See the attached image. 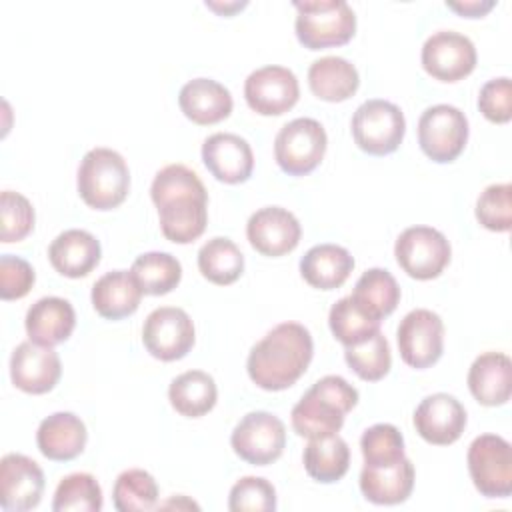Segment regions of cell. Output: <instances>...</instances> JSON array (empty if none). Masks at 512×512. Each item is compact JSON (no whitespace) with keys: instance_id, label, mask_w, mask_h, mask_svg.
Returning <instances> with one entry per match:
<instances>
[{"instance_id":"cell-1","label":"cell","mask_w":512,"mask_h":512,"mask_svg":"<svg viewBox=\"0 0 512 512\" xmlns=\"http://www.w3.org/2000/svg\"><path fill=\"white\" fill-rule=\"evenodd\" d=\"M314 354V342L306 326L282 322L258 340L246 360L250 380L268 392H280L296 384Z\"/></svg>"},{"instance_id":"cell-2","label":"cell","mask_w":512,"mask_h":512,"mask_svg":"<svg viewBox=\"0 0 512 512\" xmlns=\"http://www.w3.org/2000/svg\"><path fill=\"white\" fill-rule=\"evenodd\" d=\"M358 404V390L338 374L316 380L292 408V428L298 436L320 438L338 434L344 416Z\"/></svg>"},{"instance_id":"cell-3","label":"cell","mask_w":512,"mask_h":512,"mask_svg":"<svg viewBox=\"0 0 512 512\" xmlns=\"http://www.w3.org/2000/svg\"><path fill=\"white\" fill-rule=\"evenodd\" d=\"M78 194L94 210L120 206L130 190V170L122 154L112 148H92L84 154L76 178Z\"/></svg>"},{"instance_id":"cell-4","label":"cell","mask_w":512,"mask_h":512,"mask_svg":"<svg viewBox=\"0 0 512 512\" xmlns=\"http://www.w3.org/2000/svg\"><path fill=\"white\" fill-rule=\"evenodd\" d=\"M294 8L296 38L308 50L342 46L356 32V14L344 0H296Z\"/></svg>"},{"instance_id":"cell-5","label":"cell","mask_w":512,"mask_h":512,"mask_svg":"<svg viewBox=\"0 0 512 512\" xmlns=\"http://www.w3.org/2000/svg\"><path fill=\"white\" fill-rule=\"evenodd\" d=\"M352 136L356 146L370 156H386L398 150L406 134L402 110L380 98L362 102L352 116Z\"/></svg>"},{"instance_id":"cell-6","label":"cell","mask_w":512,"mask_h":512,"mask_svg":"<svg viewBox=\"0 0 512 512\" xmlns=\"http://www.w3.org/2000/svg\"><path fill=\"white\" fill-rule=\"evenodd\" d=\"M328 136L314 118H294L284 124L274 138V158L282 172L290 176L310 174L324 158Z\"/></svg>"},{"instance_id":"cell-7","label":"cell","mask_w":512,"mask_h":512,"mask_svg":"<svg viewBox=\"0 0 512 512\" xmlns=\"http://www.w3.org/2000/svg\"><path fill=\"white\" fill-rule=\"evenodd\" d=\"M468 472L476 490L486 498L512 494V448L498 434H480L468 446Z\"/></svg>"},{"instance_id":"cell-8","label":"cell","mask_w":512,"mask_h":512,"mask_svg":"<svg viewBox=\"0 0 512 512\" xmlns=\"http://www.w3.org/2000/svg\"><path fill=\"white\" fill-rule=\"evenodd\" d=\"M468 142V120L462 110L450 104H436L418 120V144L438 164L454 162Z\"/></svg>"},{"instance_id":"cell-9","label":"cell","mask_w":512,"mask_h":512,"mask_svg":"<svg viewBox=\"0 0 512 512\" xmlns=\"http://www.w3.org/2000/svg\"><path fill=\"white\" fill-rule=\"evenodd\" d=\"M450 242L432 226H410L396 238L394 256L398 266L416 280H432L450 262Z\"/></svg>"},{"instance_id":"cell-10","label":"cell","mask_w":512,"mask_h":512,"mask_svg":"<svg viewBox=\"0 0 512 512\" xmlns=\"http://www.w3.org/2000/svg\"><path fill=\"white\" fill-rule=\"evenodd\" d=\"M230 446L244 462L254 466H266L276 462L286 446L284 422L264 410L248 412L234 426Z\"/></svg>"},{"instance_id":"cell-11","label":"cell","mask_w":512,"mask_h":512,"mask_svg":"<svg viewBox=\"0 0 512 512\" xmlns=\"http://www.w3.org/2000/svg\"><path fill=\"white\" fill-rule=\"evenodd\" d=\"M196 340L194 322L186 310L160 306L152 310L142 326V342L150 356L162 362L184 358Z\"/></svg>"},{"instance_id":"cell-12","label":"cell","mask_w":512,"mask_h":512,"mask_svg":"<svg viewBox=\"0 0 512 512\" xmlns=\"http://www.w3.org/2000/svg\"><path fill=\"white\" fill-rule=\"evenodd\" d=\"M396 340L404 364L416 370L430 368L444 350V322L428 308L410 310L398 324Z\"/></svg>"},{"instance_id":"cell-13","label":"cell","mask_w":512,"mask_h":512,"mask_svg":"<svg viewBox=\"0 0 512 512\" xmlns=\"http://www.w3.org/2000/svg\"><path fill=\"white\" fill-rule=\"evenodd\" d=\"M422 68L440 82H458L476 68L474 42L454 30H438L422 46Z\"/></svg>"},{"instance_id":"cell-14","label":"cell","mask_w":512,"mask_h":512,"mask_svg":"<svg viewBox=\"0 0 512 512\" xmlns=\"http://www.w3.org/2000/svg\"><path fill=\"white\" fill-rule=\"evenodd\" d=\"M246 104L260 116H280L294 108L300 98L298 78L284 66H262L244 82Z\"/></svg>"},{"instance_id":"cell-15","label":"cell","mask_w":512,"mask_h":512,"mask_svg":"<svg viewBox=\"0 0 512 512\" xmlns=\"http://www.w3.org/2000/svg\"><path fill=\"white\" fill-rule=\"evenodd\" d=\"M162 234L174 244H190L202 236L208 224V192L190 190L154 202Z\"/></svg>"},{"instance_id":"cell-16","label":"cell","mask_w":512,"mask_h":512,"mask_svg":"<svg viewBox=\"0 0 512 512\" xmlns=\"http://www.w3.org/2000/svg\"><path fill=\"white\" fill-rule=\"evenodd\" d=\"M60 374V356L52 346L26 340L20 342L10 356L12 384L26 394L50 392L58 384Z\"/></svg>"},{"instance_id":"cell-17","label":"cell","mask_w":512,"mask_h":512,"mask_svg":"<svg viewBox=\"0 0 512 512\" xmlns=\"http://www.w3.org/2000/svg\"><path fill=\"white\" fill-rule=\"evenodd\" d=\"M246 236L256 252L278 258L298 246L302 228L290 210L280 206H264L248 218Z\"/></svg>"},{"instance_id":"cell-18","label":"cell","mask_w":512,"mask_h":512,"mask_svg":"<svg viewBox=\"0 0 512 512\" xmlns=\"http://www.w3.org/2000/svg\"><path fill=\"white\" fill-rule=\"evenodd\" d=\"M44 472L28 456L10 452L0 460V504L4 510L26 512L40 504Z\"/></svg>"},{"instance_id":"cell-19","label":"cell","mask_w":512,"mask_h":512,"mask_svg":"<svg viewBox=\"0 0 512 512\" xmlns=\"http://www.w3.org/2000/svg\"><path fill=\"white\" fill-rule=\"evenodd\" d=\"M414 428L428 444H454L466 428V410L452 394H430L414 410Z\"/></svg>"},{"instance_id":"cell-20","label":"cell","mask_w":512,"mask_h":512,"mask_svg":"<svg viewBox=\"0 0 512 512\" xmlns=\"http://www.w3.org/2000/svg\"><path fill=\"white\" fill-rule=\"evenodd\" d=\"M202 162L208 172L224 184L246 182L254 170L250 144L232 132H216L202 144Z\"/></svg>"},{"instance_id":"cell-21","label":"cell","mask_w":512,"mask_h":512,"mask_svg":"<svg viewBox=\"0 0 512 512\" xmlns=\"http://www.w3.org/2000/svg\"><path fill=\"white\" fill-rule=\"evenodd\" d=\"M102 248L94 234L70 228L60 232L48 246V258L54 270L66 278H84L100 262Z\"/></svg>"},{"instance_id":"cell-22","label":"cell","mask_w":512,"mask_h":512,"mask_svg":"<svg viewBox=\"0 0 512 512\" xmlns=\"http://www.w3.org/2000/svg\"><path fill=\"white\" fill-rule=\"evenodd\" d=\"M86 440V424L72 412H54L46 416L36 430L38 450L42 456L56 462H68L80 456Z\"/></svg>"},{"instance_id":"cell-23","label":"cell","mask_w":512,"mask_h":512,"mask_svg":"<svg viewBox=\"0 0 512 512\" xmlns=\"http://www.w3.org/2000/svg\"><path fill=\"white\" fill-rule=\"evenodd\" d=\"M180 110L188 120L200 126L222 122L232 112L230 90L212 78H194L180 88Z\"/></svg>"},{"instance_id":"cell-24","label":"cell","mask_w":512,"mask_h":512,"mask_svg":"<svg viewBox=\"0 0 512 512\" xmlns=\"http://www.w3.org/2000/svg\"><path fill=\"white\" fill-rule=\"evenodd\" d=\"M24 326L32 342L42 346H56L68 340L74 332L76 314L68 300L58 296H44L28 308Z\"/></svg>"},{"instance_id":"cell-25","label":"cell","mask_w":512,"mask_h":512,"mask_svg":"<svg viewBox=\"0 0 512 512\" xmlns=\"http://www.w3.org/2000/svg\"><path fill=\"white\" fill-rule=\"evenodd\" d=\"M468 388L482 406H502L510 400L512 362L504 352L480 354L468 370Z\"/></svg>"},{"instance_id":"cell-26","label":"cell","mask_w":512,"mask_h":512,"mask_svg":"<svg viewBox=\"0 0 512 512\" xmlns=\"http://www.w3.org/2000/svg\"><path fill=\"white\" fill-rule=\"evenodd\" d=\"M414 488V464L404 456L390 466H366L360 472V490L372 504L392 506L408 500Z\"/></svg>"},{"instance_id":"cell-27","label":"cell","mask_w":512,"mask_h":512,"mask_svg":"<svg viewBox=\"0 0 512 512\" xmlns=\"http://www.w3.org/2000/svg\"><path fill=\"white\" fill-rule=\"evenodd\" d=\"M142 294L132 272L112 270L94 282L92 306L106 320H122L138 310Z\"/></svg>"},{"instance_id":"cell-28","label":"cell","mask_w":512,"mask_h":512,"mask_svg":"<svg viewBox=\"0 0 512 512\" xmlns=\"http://www.w3.org/2000/svg\"><path fill=\"white\" fill-rule=\"evenodd\" d=\"M354 270L352 254L338 244L312 246L300 260L302 278L318 290L340 288Z\"/></svg>"},{"instance_id":"cell-29","label":"cell","mask_w":512,"mask_h":512,"mask_svg":"<svg viewBox=\"0 0 512 512\" xmlns=\"http://www.w3.org/2000/svg\"><path fill=\"white\" fill-rule=\"evenodd\" d=\"M308 86L324 102H344L360 86L358 70L342 56H324L310 64Z\"/></svg>"},{"instance_id":"cell-30","label":"cell","mask_w":512,"mask_h":512,"mask_svg":"<svg viewBox=\"0 0 512 512\" xmlns=\"http://www.w3.org/2000/svg\"><path fill=\"white\" fill-rule=\"evenodd\" d=\"M218 398L214 378L204 370H188L178 374L168 388L172 408L186 418H200L208 414Z\"/></svg>"},{"instance_id":"cell-31","label":"cell","mask_w":512,"mask_h":512,"mask_svg":"<svg viewBox=\"0 0 512 512\" xmlns=\"http://www.w3.org/2000/svg\"><path fill=\"white\" fill-rule=\"evenodd\" d=\"M304 468L316 482H338L350 468V448L346 440L338 434L310 438L304 448Z\"/></svg>"},{"instance_id":"cell-32","label":"cell","mask_w":512,"mask_h":512,"mask_svg":"<svg viewBox=\"0 0 512 512\" xmlns=\"http://www.w3.org/2000/svg\"><path fill=\"white\" fill-rule=\"evenodd\" d=\"M350 296L366 314L382 322V318L396 310L400 302V286L388 270L370 268L356 280Z\"/></svg>"},{"instance_id":"cell-33","label":"cell","mask_w":512,"mask_h":512,"mask_svg":"<svg viewBox=\"0 0 512 512\" xmlns=\"http://www.w3.org/2000/svg\"><path fill=\"white\" fill-rule=\"evenodd\" d=\"M198 270L208 282L228 286L242 276L244 256L230 238L214 236L198 250Z\"/></svg>"},{"instance_id":"cell-34","label":"cell","mask_w":512,"mask_h":512,"mask_svg":"<svg viewBox=\"0 0 512 512\" xmlns=\"http://www.w3.org/2000/svg\"><path fill=\"white\" fill-rule=\"evenodd\" d=\"M132 276L144 294L162 296L172 292L182 280V264L168 252L140 254L132 268Z\"/></svg>"},{"instance_id":"cell-35","label":"cell","mask_w":512,"mask_h":512,"mask_svg":"<svg viewBox=\"0 0 512 512\" xmlns=\"http://www.w3.org/2000/svg\"><path fill=\"white\" fill-rule=\"evenodd\" d=\"M344 360L358 378L366 382H378L390 372L392 366L390 344L386 336L378 330L364 342L344 346Z\"/></svg>"},{"instance_id":"cell-36","label":"cell","mask_w":512,"mask_h":512,"mask_svg":"<svg viewBox=\"0 0 512 512\" xmlns=\"http://www.w3.org/2000/svg\"><path fill=\"white\" fill-rule=\"evenodd\" d=\"M112 500L118 512L152 510L158 504V484L154 476L142 468L124 470L114 482Z\"/></svg>"},{"instance_id":"cell-37","label":"cell","mask_w":512,"mask_h":512,"mask_svg":"<svg viewBox=\"0 0 512 512\" xmlns=\"http://www.w3.org/2000/svg\"><path fill=\"white\" fill-rule=\"evenodd\" d=\"M328 326L338 342H342L344 346H354L378 332L380 320L366 314L352 300V296H344L330 308Z\"/></svg>"},{"instance_id":"cell-38","label":"cell","mask_w":512,"mask_h":512,"mask_svg":"<svg viewBox=\"0 0 512 512\" xmlns=\"http://www.w3.org/2000/svg\"><path fill=\"white\" fill-rule=\"evenodd\" d=\"M54 512H98L102 510V488L88 472L64 476L54 492Z\"/></svg>"},{"instance_id":"cell-39","label":"cell","mask_w":512,"mask_h":512,"mask_svg":"<svg viewBox=\"0 0 512 512\" xmlns=\"http://www.w3.org/2000/svg\"><path fill=\"white\" fill-rule=\"evenodd\" d=\"M360 450L366 466H390L404 458V438L394 424H374L364 430Z\"/></svg>"},{"instance_id":"cell-40","label":"cell","mask_w":512,"mask_h":512,"mask_svg":"<svg viewBox=\"0 0 512 512\" xmlns=\"http://www.w3.org/2000/svg\"><path fill=\"white\" fill-rule=\"evenodd\" d=\"M476 220L492 232H508L512 226V186L490 184L476 200Z\"/></svg>"},{"instance_id":"cell-41","label":"cell","mask_w":512,"mask_h":512,"mask_svg":"<svg viewBox=\"0 0 512 512\" xmlns=\"http://www.w3.org/2000/svg\"><path fill=\"white\" fill-rule=\"evenodd\" d=\"M0 240L4 244L24 240L34 228V208L20 192L4 190L0 194Z\"/></svg>"},{"instance_id":"cell-42","label":"cell","mask_w":512,"mask_h":512,"mask_svg":"<svg viewBox=\"0 0 512 512\" xmlns=\"http://www.w3.org/2000/svg\"><path fill=\"white\" fill-rule=\"evenodd\" d=\"M228 508L232 512H270L276 510V490L260 476H244L232 488L228 496Z\"/></svg>"},{"instance_id":"cell-43","label":"cell","mask_w":512,"mask_h":512,"mask_svg":"<svg viewBox=\"0 0 512 512\" xmlns=\"http://www.w3.org/2000/svg\"><path fill=\"white\" fill-rule=\"evenodd\" d=\"M482 116L494 124H506L512 118V84L508 76L488 80L478 94Z\"/></svg>"},{"instance_id":"cell-44","label":"cell","mask_w":512,"mask_h":512,"mask_svg":"<svg viewBox=\"0 0 512 512\" xmlns=\"http://www.w3.org/2000/svg\"><path fill=\"white\" fill-rule=\"evenodd\" d=\"M36 274L32 266L18 256H0V296L2 300L24 298L34 286Z\"/></svg>"},{"instance_id":"cell-45","label":"cell","mask_w":512,"mask_h":512,"mask_svg":"<svg viewBox=\"0 0 512 512\" xmlns=\"http://www.w3.org/2000/svg\"><path fill=\"white\" fill-rule=\"evenodd\" d=\"M446 6L460 16L466 18H482L486 12H490L496 2L494 0H464V2H446Z\"/></svg>"},{"instance_id":"cell-46","label":"cell","mask_w":512,"mask_h":512,"mask_svg":"<svg viewBox=\"0 0 512 512\" xmlns=\"http://www.w3.org/2000/svg\"><path fill=\"white\" fill-rule=\"evenodd\" d=\"M206 6L212 8V10L218 12V14L228 16V14H232V12L240 10V8H244L246 2H224V4H222V2H206Z\"/></svg>"}]
</instances>
